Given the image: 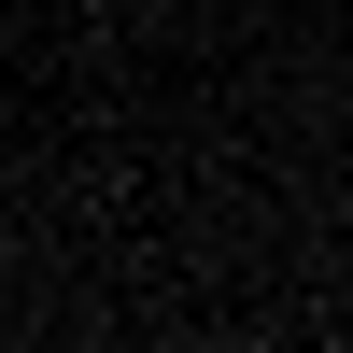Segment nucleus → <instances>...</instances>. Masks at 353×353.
Here are the masks:
<instances>
[]
</instances>
